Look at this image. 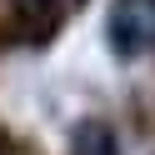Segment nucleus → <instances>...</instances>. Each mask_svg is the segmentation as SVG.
Segmentation results:
<instances>
[{
    "label": "nucleus",
    "instance_id": "2",
    "mask_svg": "<svg viewBox=\"0 0 155 155\" xmlns=\"http://www.w3.org/2000/svg\"><path fill=\"white\" fill-rule=\"evenodd\" d=\"M70 155H120V145H115V130L105 120H80L70 135Z\"/></svg>",
    "mask_w": 155,
    "mask_h": 155
},
{
    "label": "nucleus",
    "instance_id": "3",
    "mask_svg": "<svg viewBox=\"0 0 155 155\" xmlns=\"http://www.w3.org/2000/svg\"><path fill=\"white\" fill-rule=\"evenodd\" d=\"M15 10H20L25 25H35V30H50V25H60L65 15L80 5V0H10Z\"/></svg>",
    "mask_w": 155,
    "mask_h": 155
},
{
    "label": "nucleus",
    "instance_id": "1",
    "mask_svg": "<svg viewBox=\"0 0 155 155\" xmlns=\"http://www.w3.org/2000/svg\"><path fill=\"white\" fill-rule=\"evenodd\" d=\"M110 50L120 60H140L155 50V0H115L110 10Z\"/></svg>",
    "mask_w": 155,
    "mask_h": 155
}]
</instances>
